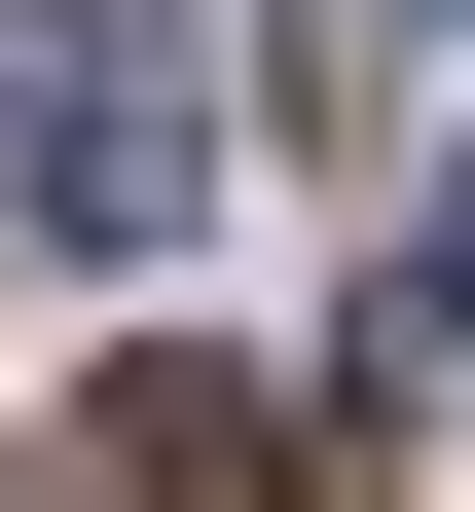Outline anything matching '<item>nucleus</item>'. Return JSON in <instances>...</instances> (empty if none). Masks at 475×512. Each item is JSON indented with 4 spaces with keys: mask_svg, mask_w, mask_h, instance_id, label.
<instances>
[{
    "mask_svg": "<svg viewBox=\"0 0 475 512\" xmlns=\"http://www.w3.org/2000/svg\"><path fill=\"white\" fill-rule=\"evenodd\" d=\"M0 183H37V256H183L220 220V37L183 0H0Z\"/></svg>",
    "mask_w": 475,
    "mask_h": 512,
    "instance_id": "obj_1",
    "label": "nucleus"
},
{
    "mask_svg": "<svg viewBox=\"0 0 475 512\" xmlns=\"http://www.w3.org/2000/svg\"><path fill=\"white\" fill-rule=\"evenodd\" d=\"M366 37H475V0H366Z\"/></svg>",
    "mask_w": 475,
    "mask_h": 512,
    "instance_id": "obj_3",
    "label": "nucleus"
},
{
    "mask_svg": "<svg viewBox=\"0 0 475 512\" xmlns=\"http://www.w3.org/2000/svg\"><path fill=\"white\" fill-rule=\"evenodd\" d=\"M0 512H110V439H0Z\"/></svg>",
    "mask_w": 475,
    "mask_h": 512,
    "instance_id": "obj_2",
    "label": "nucleus"
}]
</instances>
